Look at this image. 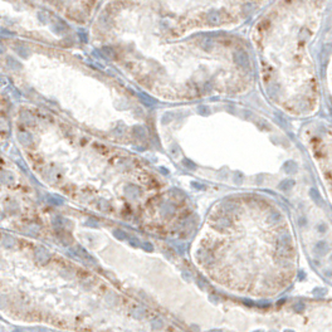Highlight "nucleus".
<instances>
[{
    "label": "nucleus",
    "instance_id": "nucleus-4",
    "mask_svg": "<svg viewBox=\"0 0 332 332\" xmlns=\"http://www.w3.org/2000/svg\"><path fill=\"white\" fill-rule=\"evenodd\" d=\"M314 249H316V252L318 253V254H324L326 253V251H327V244L324 243V241H319V243H317V245L314 246Z\"/></svg>",
    "mask_w": 332,
    "mask_h": 332
},
{
    "label": "nucleus",
    "instance_id": "nucleus-18",
    "mask_svg": "<svg viewBox=\"0 0 332 332\" xmlns=\"http://www.w3.org/2000/svg\"><path fill=\"white\" fill-rule=\"evenodd\" d=\"M278 216H279V215H278L277 213H274V214H272V216L269 218V220H274V219H278Z\"/></svg>",
    "mask_w": 332,
    "mask_h": 332
},
{
    "label": "nucleus",
    "instance_id": "nucleus-19",
    "mask_svg": "<svg viewBox=\"0 0 332 332\" xmlns=\"http://www.w3.org/2000/svg\"><path fill=\"white\" fill-rule=\"evenodd\" d=\"M0 332H8V329L4 326H2V323H0Z\"/></svg>",
    "mask_w": 332,
    "mask_h": 332
},
{
    "label": "nucleus",
    "instance_id": "nucleus-10",
    "mask_svg": "<svg viewBox=\"0 0 332 332\" xmlns=\"http://www.w3.org/2000/svg\"><path fill=\"white\" fill-rule=\"evenodd\" d=\"M141 246L145 249V251H147V252H152V251H153V246H152V244H151V243H148V241L141 243Z\"/></svg>",
    "mask_w": 332,
    "mask_h": 332
},
{
    "label": "nucleus",
    "instance_id": "nucleus-17",
    "mask_svg": "<svg viewBox=\"0 0 332 332\" xmlns=\"http://www.w3.org/2000/svg\"><path fill=\"white\" fill-rule=\"evenodd\" d=\"M314 293L317 294H324L326 293V289H323V288H317V289H314Z\"/></svg>",
    "mask_w": 332,
    "mask_h": 332
},
{
    "label": "nucleus",
    "instance_id": "nucleus-3",
    "mask_svg": "<svg viewBox=\"0 0 332 332\" xmlns=\"http://www.w3.org/2000/svg\"><path fill=\"white\" fill-rule=\"evenodd\" d=\"M161 213L171 215V214H174V213H175V206H174L173 204H170V203L162 204V206H161Z\"/></svg>",
    "mask_w": 332,
    "mask_h": 332
},
{
    "label": "nucleus",
    "instance_id": "nucleus-5",
    "mask_svg": "<svg viewBox=\"0 0 332 332\" xmlns=\"http://www.w3.org/2000/svg\"><path fill=\"white\" fill-rule=\"evenodd\" d=\"M113 234H115V236H116L118 240H126V239L128 238V235H127L123 230H121V229H116V230L113 231Z\"/></svg>",
    "mask_w": 332,
    "mask_h": 332
},
{
    "label": "nucleus",
    "instance_id": "nucleus-16",
    "mask_svg": "<svg viewBox=\"0 0 332 332\" xmlns=\"http://www.w3.org/2000/svg\"><path fill=\"white\" fill-rule=\"evenodd\" d=\"M142 313H143V309H136V311H135V316H136L137 318H141V317H142Z\"/></svg>",
    "mask_w": 332,
    "mask_h": 332
},
{
    "label": "nucleus",
    "instance_id": "nucleus-13",
    "mask_svg": "<svg viewBox=\"0 0 332 332\" xmlns=\"http://www.w3.org/2000/svg\"><path fill=\"white\" fill-rule=\"evenodd\" d=\"M294 309H296L297 312H302V311L304 309V304H303V303H298V304L294 306Z\"/></svg>",
    "mask_w": 332,
    "mask_h": 332
},
{
    "label": "nucleus",
    "instance_id": "nucleus-14",
    "mask_svg": "<svg viewBox=\"0 0 332 332\" xmlns=\"http://www.w3.org/2000/svg\"><path fill=\"white\" fill-rule=\"evenodd\" d=\"M198 282H199V283H198V286H199L201 289H206V287H208V286H204V284H203V283H205V282H204L201 278H199V279H198Z\"/></svg>",
    "mask_w": 332,
    "mask_h": 332
},
{
    "label": "nucleus",
    "instance_id": "nucleus-9",
    "mask_svg": "<svg viewBox=\"0 0 332 332\" xmlns=\"http://www.w3.org/2000/svg\"><path fill=\"white\" fill-rule=\"evenodd\" d=\"M292 186H293V181H292V180L284 181L283 184H281V185H279V188H281V189H283V190H288V189H291Z\"/></svg>",
    "mask_w": 332,
    "mask_h": 332
},
{
    "label": "nucleus",
    "instance_id": "nucleus-22",
    "mask_svg": "<svg viewBox=\"0 0 332 332\" xmlns=\"http://www.w3.org/2000/svg\"><path fill=\"white\" fill-rule=\"evenodd\" d=\"M256 332H261V331H256Z\"/></svg>",
    "mask_w": 332,
    "mask_h": 332
},
{
    "label": "nucleus",
    "instance_id": "nucleus-8",
    "mask_svg": "<svg viewBox=\"0 0 332 332\" xmlns=\"http://www.w3.org/2000/svg\"><path fill=\"white\" fill-rule=\"evenodd\" d=\"M127 240H128L133 246H141V241H140L138 238H135V236H130V235H128Z\"/></svg>",
    "mask_w": 332,
    "mask_h": 332
},
{
    "label": "nucleus",
    "instance_id": "nucleus-1",
    "mask_svg": "<svg viewBox=\"0 0 332 332\" xmlns=\"http://www.w3.org/2000/svg\"><path fill=\"white\" fill-rule=\"evenodd\" d=\"M229 225H230V219L226 218V216L218 219V221H216V224H215L216 229H219V230H224V229H226Z\"/></svg>",
    "mask_w": 332,
    "mask_h": 332
},
{
    "label": "nucleus",
    "instance_id": "nucleus-2",
    "mask_svg": "<svg viewBox=\"0 0 332 332\" xmlns=\"http://www.w3.org/2000/svg\"><path fill=\"white\" fill-rule=\"evenodd\" d=\"M126 195L130 199H135L138 195V189L135 185H127L126 186Z\"/></svg>",
    "mask_w": 332,
    "mask_h": 332
},
{
    "label": "nucleus",
    "instance_id": "nucleus-12",
    "mask_svg": "<svg viewBox=\"0 0 332 332\" xmlns=\"http://www.w3.org/2000/svg\"><path fill=\"white\" fill-rule=\"evenodd\" d=\"M288 241H289V238H288V235H287V234H283V235L281 236V244H282V245H287V244H288Z\"/></svg>",
    "mask_w": 332,
    "mask_h": 332
},
{
    "label": "nucleus",
    "instance_id": "nucleus-15",
    "mask_svg": "<svg viewBox=\"0 0 332 332\" xmlns=\"http://www.w3.org/2000/svg\"><path fill=\"white\" fill-rule=\"evenodd\" d=\"M209 301H211V302H215V303H216V302H219V301H220V298H219V297H216V296H213V294H211V296H209Z\"/></svg>",
    "mask_w": 332,
    "mask_h": 332
},
{
    "label": "nucleus",
    "instance_id": "nucleus-7",
    "mask_svg": "<svg viewBox=\"0 0 332 332\" xmlns=\"http://www.w3.org/2000/svg\"><path fill=\"white\" fill-rule=\"evenodd\" d=\"M86 226H88V228H97L98 226V224H97V220L96 219H93V218H88L87 220H86Z\"/></svg>",
    "mask_w": 332,
    "mask_h": 332
},
{
    "label": "nucleus",
    "instance_id": "nucleus-11",
    "mask_svg": "<svg viewBox=\"0 0 332 332\" xmlns=\"http://www.w3.org/2000/svg\"><path fill=\"white\" fill-rule=\"evenodd\" d=\"M152 327L153 328H156V329H160V328H162L163 327V323H162V321L161 319H155L153 322H152Z\"/></svg>",
    "mask_w": 332,
    "mask_h": 332
},
{
    "label": "nucleus",
    "instance_id": "nucleus-21",
    "mask_svg": "<svg viewBox=\"0 0 332 332\" xmlns=\"http://www.w3.org/2000/svg\"><path fill=\"white\" fill-rule=\"evenodd\" d=\"M210 332H221V331H210Z\"/></svg>",
    "mask_w": 332,
    "mask_h": 332
},
{
    "label": "nucleus",
    "instance_id": "nucleus-6",
    "mask_svg": "<svg viewBox=\"0 0 332 332\" xmlns=\"http://www.w3.org/2000/svg\"><path fill=\"white\" fill-rule=\"evenodd\" d=\"M309 196H311V198H312V199H313L316 203L318 201V203L321 204V201H322V200H321V196H319V194H318V193H317L314 189H311V191H309Z\"/></svg>",
    "mask_w": 332,
    "mask_h": 332
},
{
    "label": "nucleus",
    "instance_id": "nucleus-20",
    "mask_svg": "<svg viewBox=\"0 0 332 332\" xmlns=\"http://www.w3.org/2000/svg\"><path fill=\"white\" fill-rule=\"evenodd\" d=\"M284 332H293V331H291V329H287V331H284Z\"/></svg>",
    "mask_w": 332,
    "mask_h": 332
}]
</instances>
